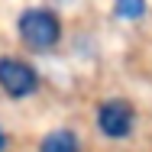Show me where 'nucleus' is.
Segmentation results:
<instances>
[{
  "instance_id": "1",
  "label": "nucleus",
  "mask_w": 152,
  "mask_h": 152,
  "mask_svg": "<svg viewBox=\"0 0 152 152\" xmlns=\"http://www.w3.org/2000/svg\"><path fill=\"white\" fill-rule=\"evenodd\" d=\"M16 26H20V39L29 49H39V52L58 45V39H61V23L52 10H26Z\"/></svg>"
},
{
  "instance_id": "2",
  "label": "nucleus",
  "mask_w": 152,
  "mask_h": 152,
  "mask_svg": "<svg viewBox=\"0 0 152 152\" xmlns=\"http://www.w3.org/2000/svg\"><path fill=\"white\" fill-rule=\"evenodd\" d=\"M0 88L7 97H29V94L39 91V75L23 58L3 55L0 58Z\"/></svg>"
},
{
  "instance_id": "3",
  "label": "nucleus",
  "mask_w": 152,
  "mask_h": 152,
  "mask_svg": "<svg viewBox=\"0 0 152 152\" xmlns=\"http://www.w3.org/2000/svg\"><path fill=\"white\" fill-rule=\"evenodd\" d=\"M133 123H136V113L126 100H107L97 107V126L104 136L110 139H123L133 133Z\"/></svg>"
},
{
  "instance_id": "4",
  "label": "nucleus",
  "mask_w": 152,
  "mask_h": 152,
  "mask_svg": "<svg viewBox=\"0 0 152 152\" xmlns=\"http://www.w3.org/2000/svg\"><path fill=\"white\" fill-rule=\"evenodd\" d=\"M39 152H81V142H78V136L71 129H55V133H49L42 139Z\"/></svg>"
},
{
  "instance_id": "5",
  "label": "nucleus",
  "mask_w": 152,
  "mask_h": 152,
  "mask_svg": "<svg viewBox=\"0 0 152 152\" xmlns=\"http://www.w3.org/2000/svg\"><path fill=\"white\" fill-rule=\"evenodd\" d=\"M113 10H117L120 20H139L146 13V0H117Z\"/></svg>"
},
{
  "instance_id": "6",
  "label": "nucleus",
  "mask_w": 152,
  "mask_h": 152,
  "mask_svg": "<svg viewBox=\"0 0 152 152\" xmlns=\"http://www.w3.org/2000/svg\"><path fill=\"white\" fill-rule=\"evenodd\" d=\"M0 152H7V133L0 129Z\"/></svg>"
}]
</instances>
